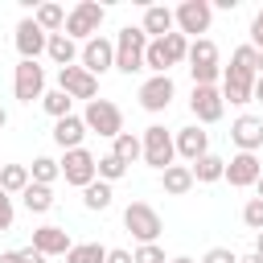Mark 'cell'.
<instances>
[{
    "label": "cell",
    "instance_id": "cell-7",
    "mask_svg": "<svg viewBox=\"0 0 263 263\" xmlns=\"http://www.w3.org/2000/svg\"><path fill=\"white\" fill-rule=\"evenodd\" d=\"M173 16H177V33H193V41L201 37V33H210V21H214V4L210 0H181L177 8H173Z\"/></svg>",
    "mask_w": 263,
    "mask_h": 263
},
{
    "label": "cell",
    "instance_id": "cell-46",
    "mask_svg": "<svg viewBox=\"0 0 263 263\" xmlns=\"http://www.w3.org/2000/svg\"><path fill=\"white\" fill-rule=\"evenodd\" d=\"M4 123H8V111H4V107H0V127H4Z\"/></svg>",
    "mask_w": 263,
    "mask_h": 263
},
{
    "label": "cell",
    "instance_id": "cell-16",
    "mask_svg": "<svg viewBox=\"0 0 263 263\" xmlns=\"http://www.w3.org/2000/svg\"><path fill=\"white\" fill-rule=\"evenodd\" d=\"M140 29L148 33V41H160V37L177 33V16H173V8H168V4H148V8H144Z\"/></svg>",
    "mask_w": 263,
    "mask_h": 263
},
{
    "label": "cell",
    "instance_id": "cell-43",
    "mask_svg": "<svg viewBox=\"0 0 263 263\" xmlns=\"http://www.w3.org/2000/svg\"><path fill=\"white\" fill-rule=\"evenodd\" d=\"M238 263H263V255H255V251H251V255H238Z\"/></svg>",
    "mask_w": 263,
    "mask_h": 263
},
{
    "label": "cell",
    "instance_id": "cell-5",
    "mask_svg": "<svg viewBox=\"0 0 263 263\" xmlns=\"http://www.w3.org/2000/svg\"><path fill=\"white\" fill-rule=\"evenodd\" d=\"M82 123H86V132H99V136L115 140V136L123 132V111H119L111 99H95V103H86Z\"/></svg>",
    "mask_w": 263,
    "mask_h": 263
},
{
    "label": "cell",
    "instance_id": "cell-13",
    "mask_svg": "<svg viewBox=\"0 0 263 263\" xmlns=\"http://www.w3.org/2000/svg\"><path fill=\"white\" fill-rule=\"evenodd\" d=\"M189 111H193L197 123H218V119L226 115V99H222L218 86H193V95H189Z\"/></svg>",
    "mask_w": 263,
    "mask_h": 263
},
{
    "label": "cell",
    "instance_id": "cell-23",
    "mask_svg": "<svg viewBox=\"0 0 263 263\" xmlns=\"http://www.w3.org/2000/svg\"><path fill=\"white\" fill-rule=\"evenodd\" d=\"M29 185H33V177H29V164H0V189H4V193L21 197Z\"/></svg>",
    "mask_w": 263,
    "mask_h": 263
},
{
    "label": "cell",
    "instance_id": "cell-19",
    "mask_svg": "<svg viewBox=\"0 0 263 263\" xmlns=\"http://www.w3.org/2000/svg\"><path fill=\"white\" fill-rule=\"evenodd\" d=\"M82 140H86V123H82V115H66V119L53 123V144H58L62 152L82 148Z\"/></svg>",
    "mask_w": 263,
    "mask_h": 263
},
{
    "label": "cell",
    "instance_id": "cell-48",
    "mask_svg": "<svg viewBox=\"0 0 263 263\" xmlns=\"http://www.w3.org/2000/svg\"><path fill=\"white\" fill-rule=\"evenodd\" d=\"M259 74H263V49H259Z\"/></svg>",
    "mask_w": 263,
    "mask_h": 263
},
{
    "label": "cell",
    "instance_id": "cell-4",
    "mask_svg": "<svg viewBox=\"0 0 263 263\" xmlns=\"http://www.w3.org/2000/svg\"><path fill=\"white\" fill-rule=\"evenodd\" d=\"M123 230L144 247V242H156V238L164 234V222H160V214H156L148 201H132V205L123 210Z\"/></svg>",
    "mask_w": 263,
    "mask_h": 263
},
{
    "label": "cell",
    "instance_id": "cell-40",
    "mask_svg": "<svg viewBox=\"0 0 263 263\" xmlns=\"http://www.w3.org/2000/svg\"><path fill=\"white\" fill-rule=\"evenodd\" d=\"M107 263H136V259H132V251H123V247H111V251H107Z\"/></svg>",
    "mask_w": 263,
    "mask_h": 263
},
{
    "label": "cell",
    "instance_id": "cell-49",
    "mask_svg": "<svg viewBox=\"0 0 263 263\" xmlns=\"http://www.w3.org/2000/svg\"><path fill=\"white\" fill-rule=\"evenodd\" d=\"M259 21H263V8H259Z\"/></svg>",
    "mask_w": 263,
    "mask_h": 263
},
{
    "label": "cell",
    "instance_id": "cell-9",
    "mask_svg": "<svg viewBox=\"0 0 263 263\" xmlns=\"http://www.w3.org/2000/svg\"><path fill=\"white\" fill-rule=\"evenodd\" d=\"M173 99H177V86H173V78H168V74H152V78H144V82H140V107H144L148 115L168 111V107H173Z\"/></svg>",
    "mask_w": 263,
    "mask_h": 263
},
{
    "label": "cell",
    "instance_id": "cell-3",
    "mask_svg": "<svg viewBox=\"0 0 263 263\" xmlns=\"http://www.w3.org/2000/svg\"><path fill=\"white\" fill-rule=\"evenodd\" d=\"M140 140H144V164L156 168V173H164L173 164V156H177V136L164 123H148Z\"/></svg>",
    "mask_w": 263,
    "mask_h": 263
},
{
    "label": "cell",
    "instance_id": "cell-34",
    "mask_svg": "<svg viewBox=\"0 0 263 263\" xmlns=\"http://www.w3.org/2000/svg\"><path fill=\"white\" fill-rule=\"evenodd\" d=\"M144 70H152V74H168V70H173V66H168V58H164V45H160V41H148Z\"/></svg>",
    "mask_w": 263,
    "mask_h": 263
},
{
    "label": "cell",
    "instance_id": "cell-15",
    "mask_svg": "<svg viewBox=\"0 0 263 263\" xmlns=\"http://www.w3.org/2000/svg\"><path fill=\"white\" fill-rule=\"evenodd\" d=\"M230 140L238 152H259L263 148V119L259 115H238L230 123Z\"/></svg>",
    "mask_w": 263,
    "mask_h": 263
},
{
    "label": "cell",
    "instance_id": "cell-25",
    "mask_svg": "<svg viewBox=\"0 0 263 263\" xmlns=\"http://www.w3.org/2000/svg\"><path fill=\"white\" fill-rule=\"evenodd\" d=\"M111 152H115L123 164H136V160H144V140L132 136V132H119V136L111 140Z\"/></svg>",
    "mask_w": 263,
    "mask_h": 263
},
{
    "label": "cell",
    "instance_id": "cell-12",
    "mask_svg": "<svg viewBox=\"0 0 263 263\" xmlns=\"http://www.w3.org/2000/svg\"><path fill=\"white\" fill-rule=\"evenodd\" d=\"M58 90H66L70 99L95 103V99H99V78L86 74L82 66H66V70H58Z\"/></svg>",
    "mask_w": 263,
    "mask_h": 263
},
{
    "label": "cell",
    "instance_id": "cell-14",
    "mask_svg": "<svg viewBox=\"0 0 263 263\" xmlns=\"http://www.w3.org/2000/svg\"><path fill=\"white\" fill-rule=\"evenodd\" d=\"M259 177H263V164H259L255 152H234V156L226 160V181H230L234 189H251Z\"/></svg>",
    "mask_w": 263,
    "mask_h": 263
},
{
    "label": "cell",
    "instance_id": "cell-35",
    "mask_svg": "<svg viewBox=\"0 0 263 263\" xmlns=\"http://www.w3.org/2000/svg\"><path fill=\"white\" fill-rule=\"evenodd\" d=\"M242 222H247V226H251L255 234L263 230V197H251V201L242 205Z\"/></svg>",
    "mask_w": 263,
    "mask_h": 263
},
{
    "label": "cell",
    "instance_id": "cell-20",
    "mask_svg": "<svg viewBox=\"0 0 263 263\" xmlns=\"http://www.w3.org/2000/svg\"><path fill=\"white\" fill-rule=\"evenodd\" d=\"M193 185H197V181H193V168H189V164H168V168L160 173V189H164L168 197H185Z\"/></svg>",
    "mask_w": 263,
    "mask_h": 263
},
{
    "label": "cell",
    "instance_id": "cell-41",
    "mask_svg": "<svg viewBox=\"0 0 263 263\" xmlns=\"http://www.w3.org/2000/svg\"><path fill=\"white\" fill-rule=\"evenodd\" d=\"M0 263H21V259H16V251H0Z\"/></svg>",
    "mask_w": 263,
    "mask_h": 263
},
{
    "label": "cell",
    "instance_id": "cell-29",
    "mask_svg": "<svg viewBox=\"0 0 263 263\" xmlns=\"http://www.w3.org/2000/svg\"><path fill=\"white\" fill-rule=\"evenodd\" d=\"M29 177H33V185H49V189H53V181L62 177V164H58L53 156H33Z\"/></svg>",
    "mask_w": 263,
    "mask_h": 263
},
{
    "label": "cell",
    "instance_id": "cell-11",
    "mask_svg": "<svg viewBox=\"0 0 263 263\" xmlns=\"http://www.w3.org/2000/svg\"><path fill=\"white\" fill-rule=\"evenodd\" d=\"M78 58H82V70H86V74L103 78L107 70H115V41L99 33V37H90V41L82 45V53H78Z\"/></svg>",
    "mask_w": 263,
    "mask_h": 263
},
{
    "label": "cell",
    "instance_id": "cell-45",
    "mask_svg": "<svg viewBox=\"0 0 263 263\" xmlns=\"http://www.w3.org/2000/svg\"><path fill=\"white\" fill-rule=\"evenodd\" d=\"M168 263H197V259H189V255H173Z\"/></svg>",
    "mask_w": 263,
    "mask_h": 263
},
{
    "label": "cell",
    "instance_id": "cell-38",
    "mask_svg": "<svg viewBox=\"0 0 263 263\" xmlns=\"http://www.w3.org/2000/svg\"><path fill=\"white\" fill-rule=\"evenodd\" d=\"M201 263H238V255H234L230 247H210V251L201 255Z\"/></svg>",
    "mask_w": 263,
    "mask_h": 263
},
{
    "label": "cell",
    "instance_id": "cell-28",
    "mask_svg": "<svg viewBox=\"0 0 263 263\" xmlns=\"http://www.w3.org/2000/svg\"><path fill=\"white\" fill-rule=\"evenodd\" d=\"M201 66H218V45L210 37L189 41V70H201Z\"/></svg>",
    "mask_w": 263,
    "mask_h": 263
},
{
    "label": "cell",
    "instance_id": "cell-30",
    "mask_svg": "<svg viewBox=\"0 0 263 263\" xmlns=\"http://www.w3.org/2000/svg\"><path fill=\"white\" fill-rule=\"evenodd\" d=\"M41 107H45V115H53V123L58 119H66V115H74V99L66 95V90H45V99H41Z\"/></svg>",
    "mask_w": 263,
    "mask_h": 263
},
{
    "label": "cell",
    "instance_id": "cell-32",
    "mask_svg": "<svg viewBox=\"0 0 263 263\" xmlns=\"http://www.w3.org/2000/svg\"><path fill=\"white\" fill-rule=\"evenodd\" d=\"M160 45H164V58H168V66H181V62H189V37H185V33H168V37H160Z\"/></svg>",
    "mask_w": 263,
    "mask_h": 263
},
{
    "label": "cell",
    "instance_id": "cell-47",
    "mask_svg": "<svg viewBox=\"0 0 263 263\" xmlns=\"http://www.w3.org/2000/svg\"><path fill=\"white\" fill-rule=\"evenodd\" d=\"M255 193H259V197H263V177H259V181H255Z\"/></svg>",
    "mask_w": 263,
    "mask_h": 263
},
{
    "label": "cell",
    "instance_id": "cell-21",
    "mask_svg": "<svg viewBox=\"0 0 263 263\" xmlns=\"http://www.w3.org/2000/svg\"><path fill=\"white\" fill-rule=\"evenodd\" d=\"M189 168H193V181H197V185L226 181V160H222V156H214V152H205V156H201V160H193Z\"/></svg>",
    "mask_w": 263,
    "mask_h": 263
},
{
    "label": "cell",
    "instance_id": "cell-17",
    "mask_svg": "<svg viewBox=\"0 0 263 263\" xmlns=\"http://www.w3.org/2000/svg\"><path fill=\"white\" fill-rule=\"evenodd\" d=\"M205 152H210V132H201V123H189V127L177 132V156H185V160L193 164V160H201Z\"/></svg>",
    "mask_w": 263,
    "mask_h": 263
},
{
    "label": "cell",
    "instance_id": "cell-18",
    "mask_svg": "<svg viewBox=\"0 0 263 263\" xmlns=\"http://www.w3.org/2000/svg\"><path fill=\"white\" fill-rule=\"evenodd\" d=\"M33 247L45 255V259H53V255H70V234L62 230V226H37L33 230Z\"/></svg>",
    "mask_w": 263,
    "mask_h": 263
},
{
    "label": "cell",
    "instance_id": "cell-42",
    "mask_svg": "<svg viewBox=\"0 0 263 263\" xmlns=\"http://www.w3.org/2000/svg\"><path fill=\"white\" fill-rule=\"evenodd\" d=\"M255 103H263V74L255 78Z\"/></svg>",
    "mask_w": 263,
    "mask_h": 263
},
{
    "label": "cell",
    "instance_id": "cell-2",
    "mask_svg": "<svg viewBox=\"0 0 263 263\" xmlns=\"http://www.w3.org/2000/svg\"><path fill=\"white\" fill-rule=\"evenodd\" d=\"M103 21H107V8L99 4V0H78L70 12H66V37L70 41H90V37H99V29H103Z\"/></svg>",
    "mask_w": 263,
    "mask_h": 263
},
{
    "label": "cell",
    "instance_id": "cell-37",
    "mask_svg": "<svg viewBox=\"0 0 263 263\" xmlns=\"http://www.w3.org/2000/svg\"><path fill=\"white\" fill-rule=\"evenodd\" d=\"M12 222H16V205H12V193H4V189H0V234H4V230H12Z\"/></svg>",
    "mask_w": 263,
    "mask_h": 263
},
{
    "label": "cell",
    "instance_id": "cell-36",
    "mask_svg": "<svg viewBox=\"0 0 263 263\" xmlns=\"http://www.w3.org/2000/svg\"><path fill=\"white\" fill-rule=\"evenodd\" d=\"M132 259H136V263H168V259H164V251H160L156 242H144V247H136V251H132Z\"/></svg>",
    "mask_w": 263,
    "mask_h": 263
},
{
    "label": "cell",
    "instance_id": "cell-27",
    "mask_svg": "<svg viewBox=\"0 0 263 263\" xmlns=\"http://www.w3.org/2000/svg\"><path fill=\"white\" fill-rule=\"evenodd\" d=\"M21 205H25L29 214H49V210H53V189H49V185H29V189L21 193Z\"/></svg>",
    "mask_w": 263,
    "mask_h": 263
},
{
    "label": "cell",
    "instance_id": "cell-1",
    "mask_svg": "<svg viewBox=\"0 0 263 263\" xmlns=\"http://www.w3.org/2000/svg\"><path fill=\"white\" fill-rule=\"evenodd\" d=\"M144 53H148V33L140 25H123L115 37V70L119 74H140L144 70Z\"/></svg>",
    "mask_w": 263,
    "mask_h": 263
},
{
    "label": "cell",
    "instance_id": "cell-6",
    "mask_svg": "<svg viewBox=\"0 0 263 263\" xmlns=\"http://www.w3.org/2000/svg\"><path fill=\"white\" fill-rule=\"evenodd\" d=\"M62 177H66V185H74V189H86L90 181H99V156L95 152H86V148H74V152H62Z\"/></svg>",
    "mask_w": 263,
    "mask_h": 263
},
{
    "label": "cell",
    "instance_id": "cell-24",
    "mask_svg": "<svg viewBox=\"0 0 263 263\" xmlns=\"http://www.w3.org/2000/svg\"><path fill=\"white\" fill-rule=\"evenodd\" d=\"M33 21L53 37V33H62V29H66V8H62V4H53V0H45V4H37Z\"/></svg>",
    "mask_w": 263,
    "mask_h": 263
},
{
    "label": "cell",
    "instance_id": "cell-22",
    "mask_svg": "<svg viewBox=\"0 0 263 263\" xmlns=\"http://www.w3.org/2000/svg\"><path fill=\"white\" fill-rule=\"evenodd\" d=\"M45 53H49V62H58V70H66V66H74V58H78L82 49H78V41H70L66 33H53L49 45H45Z\"/></svg>",
    "mask_w": 263,
    "mask_h": 263
},
{
    "label": "cell",
    "instance_id": "cell-8",
    "mask_svg": "<svg viewBox=\"0 0 263 263\" xmlns=\"http://www.w3.org/2000/svg\"><path fill=\"white\" fill-rule=\"evenodd\" d=\"M12 45H16L21 62H37V58L45 53V45H49V33H45L33 16H21L16 29H12Z\"/></svg>",
    "mask_w": 263,
    "mask_h": 263
},
{
    "label": "cell",
    "instance_id": "cell-44",
    "mask_svg": "<svg viewBox=\"0 0 263 263\" xmlns=\"http://www.w3.org/2000/svg\"><path fill=\"white\" fill-rule=\"evenodd\" d=\"M255 255H263V230L255 234Z\"/></svg>",
    "mask_w": 263,
    "mask_h": 263
},
{
    "label": "cell",
    "instance_id": "cell-10",
    "mask_svg": "<svg viewBox=\"0 0 263 263\" xmlns=\"http://www.w3.org/2000/svg\"><path fill=\"white\" fill-rule=\"evenodd\" d=\"M12 95L21 99V103H41L45 99V70L37 66V62H16V70H12Z\"/></svg>",
    "mask_w": 263,
    "mask_h": 263
},
{
    "label": "cell",
    "instance_id": "cell-39",
    "mask_svg": "<svg viewBox=\"0 0 263 263\" xmlns=\"http://www.w3.org/2000/svg\"><path fill=\"white\" fill-rule=\"evenodd\" d=\"M16 259H21V263H45V255H41L33 242H29V247H21V251H16Z\"/></svg>",
    "mask_w": 263,
    "mask_h": 263
},
{
    "label": "cell",
    "instance_id": "cell-33",
    "mask_svg": "<svg viewBox=\"0 0 263 263\" xmlns=\"http://www.w3.org/2000/svg\"><path fill=\"white\" fill-rule=\"evenodd\" d=\"M119 177H127V164L115 156V152H107V156H99V181H107V185H115Z\"/></svg>",
    "mask_w": 263,
    "mask_h": 263
},
{
    "label": "cell",
    "instance_id": "cell-31",
    "mask_svg": "<svg viewBox=\"0 0 263 263\" xmlns=\"http://www.w3.org/2000/svg\"><path fill=\"white\" fill-rule=\"evenodd\" d=\"M107 251L111 247H103V242H74L66 263H107Z\"/></svg>",
    "mask_w": 263,
    "mask_h": 263
},
{
    "label": "cell",
    "instance_id": "cell-26",
    "mask_svg": "<svg viewBox=\"0 0 263 263\" xmlns=\"http://www.w3.org/2000/svg\"><path fill=\"white\" fill-rule=\"evenodd\" d=\"M111 201H115V193H111V185H107V181H90V185L82 189V205H86V210H95V214L111 210Z\"/></svg>",
    "mask_w": 263,
    "mask_h": 263
}]
</instances>
